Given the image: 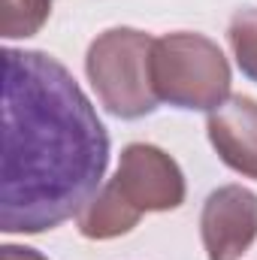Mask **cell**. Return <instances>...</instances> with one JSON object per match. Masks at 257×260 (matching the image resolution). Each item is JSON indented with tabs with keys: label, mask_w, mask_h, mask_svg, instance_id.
Here are the masks:
<instances>
[{
	"label": "cell",
	"mask_w": 257,
	"mask_h": 260,
	"mask_svg": "<svg viewBox=\"0 0 257 260\" xmlns=\"http://www.w3.org/2000/svg\"><path fill=\"white\" fill-rule=\"evenodd\" d=\"M109 164V133L61 61L3 52L0 230L46 233L79 215Z\"/></svg>",
	"instance_id": "6da1fadb"
},
{
	"label": "cell",
	"mask_w": 257,
	"mask_h": 260,
	"mask_svg": "<svg viewBox=\"0 0 257 260\" xmlns=\"http://www.w3.org/2000/svg\"><path fill=\"white\" fill-rule=\"evenodd\" d=\"M151 85L157 100L179 109H218L230 94L224 52L203 34H167L151 46Z\"/></svg>",
	"instance_id": "7a4b0ae2"
},
{
	"label": "cell",
	"mask_w": 257,
	"mask_h": 260,
	"mask_svg": "<svg viewBox=\"0 0 257 260\" xmlns=\"http://www.w3.org/2000/svg\"><path fill=\"white\" fill-rule=\"evenodd\" d=\"M151 46L154 37L115 27L100 34L85 58L88 79L100 103L118 118H142L157 109V94L151 85Z\"/></svg>",
	"instance_id": "3957f363"
},
{
	"label": "cell",
	"mask_w": 257,
	"mask_h": 260,
	"mask_svg": "<svg viewBox=\"0 0 257 260\" xmlns=\"http://www.w3.org/2000/svg\"><path fill=\"white\" fill-rule=\"evenodd\" d=\"M115 185L139 212H167L185 200V179L179 164L157 145L145 142H133L121 151Z\"/></svg>",
	"instance_id": "277c9868"
},
{
	"label": "cell",
	"mask_w": 257,
	"mask_h": 260,
	"mask_svg": "<svg viewBox=\"0 0 257 260\" xmlns=\"http://www.w3.org/2000/svg\"><path fill=\"white\" fill-rule=\"evenodd\" d=\"M200 233L209 260H239L257 239V194L242 185L212 191L200 215Z\"/></svg>",
	"instance_id": "5b68a950"
},
{
	"label": "cell",
	"mask_w": 257,
	"mask_h": 260,
	"mask_svg": "<svg viewBox=\"0 0 257 260\" xmlns=\"http://www.w3.org/2000/svg\"><path fill=\"white\" fill-rule=\"evenodd\" d=\"M206 130L218 157L230 170L257 179V100L242 94L227 97L209 112Z\"/></svg>",
	"instance_id": "8992f818"
},
{
	"label": "cell",
	"mask_w": 257,
	"mask_h": 260,
	"mask_svg": "<svg viewBox=\"0 0 257 260\" xmlns=\"http://www.w3.org/2000/svg\"><path fill=\"white\" fill-rule=\"evenodd\" d=\"M76 218H79V233L82 236H88V239H112V236H121V233L133 230L136 221L142 218V212L121 194V188L112 179L91 197V203Z\"/></svg>",
	"instance_id": "52a82bcc"
},
{
	"label": "cell",
	"mask_w": 257,
	"mask_h": 260,
	"mask_svg": "<svg viewBox=\"0 0 257 260\" xmlns=\"http://www.w3.org/2000/svg\"><path fill=\"white\" fill-rule=\"evenodd\" d=\"M52 12V0H3L0 30L6 40L34 37Z\"/></svg>",
	"instance_id": "ba28073f"
},
{
	"label": "cell",
	"mask_w": 257,
	"mask_h": 260,
	"mask_svg": "<svg viewBox=\"0 0 257 260\" xmlns=\"http://www.w3.org/2000/svg\"><path fill=\"white\" fill-rule=\"evenodd\" d=\"M230 46H233V55H236V64L239 70L257 82V9H242L233 15L230 21Z\"/></svg>",
	"instance_id": "9c48e42d"
},
{
	"label": "cell",
	"mask_w": 257,
	"mask_h": 260,
	"mask_svg": "<svg viewBox=\"0 0 257 260\" xmlns=\"http://www.w3.org/2000/svg\"><path fill=\"white\" fill-rule=\"evenodd\" d=\"M0 260H46L43 254H37L34 248H21V245H3L0 248Z\"/></svg>",
	"instance_id": "30bf717a"
}]
</instances>
